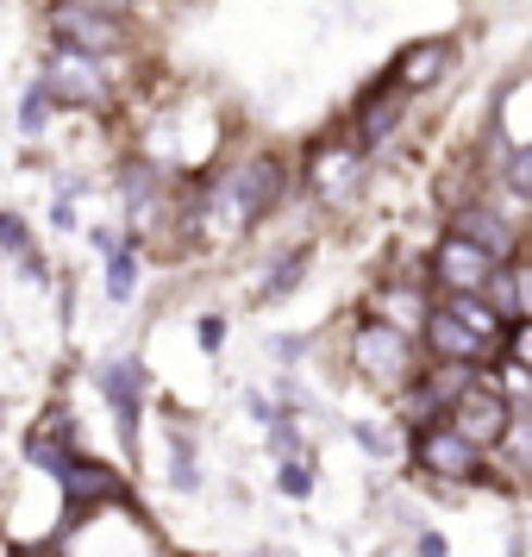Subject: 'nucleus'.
Wrapping results in <instances>:
<instances>
[{
    "label": "nucleus",
    "instance_id": "1",
    "mask_svg": "<svg viewBox=\"0 0 532 557\" xmlns=\"http://www.w3.org/2000/svg\"><path fill=\"white\" fill-rule=\"evenodd\" d=\"M282 195H288V170H282L276 157H251V163L226 170V176L207 188L201 220H207L213 238H238V232L257 226L263 213H276Z\"/></svg>",
    "mask_w": 532,
    "mask_h": 557
},
{
    "label": "nucleus",
    "instance_id": "2",
    "mask_svg": "<svg viewBox=\"0 0 532 557\" xmlns=\"http://www.w3.org/2000/svg\"><path fill=\"white\" fill-rule=\"evenodd\" d=\"M502 332H507V320L482 301V295H445V301L426 313L432 351L445 357V363H457V370L495 351V338H502Z\"/></svg>",
    "mask_w": 532,
    "mask_h": 557
},
{
    "label": "nucleus",
    "instance_id": "3",
    "mask_svg": "<svg viewBox=\"0 0 532 557\" xmlns=\"http://www.w3.org/2000/svg\"><path fill=\"white\" fill-rule=\"evenodd\" d=\"M514 413H520V401H514L495 376H463V382H457V395L445 401V426H451L470 451L488 457L495 445H507Z\"/></svg>",
    "mask_w": 532,
    "mask_h": 557
},
{
    "label": "nucleus",
    "instance_id": "4",
    "mask_svg": "<svg viewBox=\"0 0 532 557\" xmlns=\"http://www.w3.org/2000/svg\"><path fill=\"white\" fill-rule=\"evenodd\" d=\"M351 370L370 388L382 395H407L413 382H420V351H413V338L401 326H388V320H363L351 338Z\"/></svg>",
    "mask_w": 532,
    "mask_h": 557
},
{
    "label": "nucleus",
    "instance_id": "5",
    "mask_svg": "<svg viewBox=\"0 0 532 557\" xmlns=\"http://www.w3.org/2000/svg\"><path fill=\"white\" fill-rule=\"evenodd\" d=\"M51 32H57V51H82V57H113L126 45V26L101 7H88V0H63L51 13Z\"/></svg>",
    "mask_w": 532,
    "mask_h": 557
},
{
    "label": "nucleus",
    "instance_id": "6",
    "mask_svg": "<svg viewBox=\"0 0 532 557\" xmlns=\"http://www.w3.org/2000/svg\"><path fill=\"white\" fill-rule=\"evenodd\" d=\"M45 101H63V107H107V63L101 57H82V51H57L45 63Z\"/></svg>",
    "mask_w": 532,
    "mask_h": 557
},
{
    "label": "nucleus",
    "instance_id": "7",
    "mask_svg": "<svg viewBox=\"0 0 532 557\" xmlns=\"http://www.w3.org/2000/svg\"><path fill=\"white\" fill-rule=\"evenodd\" d=\"M413 470L432 476V482H477L482 451H470L445 420H432V426H420V438H413Z\"/></svg>",
    "mask_w": 532,
    "mask_h": 557
},
{
    "label": "nucleus",
    "instance_id": "8",
    "mask_svg": "<svg viewBox=\"0 0 532 557\" xmlns=\"http://www.w3.org/2000/svg\"><path fill=\"white\" fill-rule=\"evenodd\" d=\"M63 507H70V520H88L95 507H107V502H126V476L120 470H107L101 457H70L63 463Z\"/></svg>",
    "mask_w": 532,
    "mask_h": 557
},
{
    "label": "nucleus",
    "instance_id": "9",
    "mask_svg": "<svg viewBox=\"0 0 532 557\" xmlns=\"http://www.w3.org/2000/svg\"><path fill=\"white\" fill-rule=\"evenodd\" d=\"M488 270H495V263H488L477 245H463L457 232H445V238H438V251H432V282H438L445 295H482Z\"/></svg>",
    "mask_w": 532,
    "mask_h": 557
},
{
    "label": "nucleus",
    "instance_id": "10",
    "mask_svg": "<svg viewBox=\"0 0 532 557\" xmlns=\"http://www.w3.org/2000/svg\"><path fill=\"white\" fill-rule=\"evenodd\" d=\"M101 395L113 401V413H120V438H126L132 451H138V401H145V363L138 357H113V363H101Z\"/></svg>",
    "mask_w": 532,
    "mask_h": 557
},
{
    "label": "nucleus",
    "instance_id": "11",
    "mask_svg": "<svg viewBox=\"0 0 532 557\" xmlns=\"http://www.w3.org/2000/svg\"><path fill=\"white\" fill-rule=\"evenodd\" d=\"M307 182H313V195H326V201H345L357 182H363V151H357L351 138H338V145H320L313 163H307Z\"/></svg>",
    "mask_w": 532,
    "mask_h": 557
},
{
    "label": "nucleus",
    "instance_id": "12",
    "mask_svg": "<svg viewBox=\"0 0 532 557\" xmlns=\"http://www.w3.org/2000/svg\"><path fill=\"white\" fill-rule=\"evenodd\" d=\"M76 457V426H70V413L63 407H51L38 426L26 432V463H38L45 476H63V463Z\"/></svg>",
    "mask_w": 532,
    "mask_h": 557
},
{
    "label": "nucleus",
    "instance_id": "13",
    "mask_svg": "<svg viewBox=\"0 0 532 557\" xmlns=\"http://www.w3.org/2000/svg\"><path fill=\"white\" fill-rule=\"evenodd\" d=\"M445 70H451V45H445V38H426V45H413V51L395 57V76L388 82H395L401 95H413V88H432Z\"/></svg>",
    "mask_w": 532,
    "mask_h": 557
},
{
    "label": "nucleus",
    "instance_id": "14",
    "mask_svg": "<svg viewBox=\"0 0 532 557\" xmlns=\"http://www.w3.org/2000/svg\"><path fill=\"white\" fill-rule=\"evenodd\" d=\"M451 232L463 238V245H477L488 263H507V257H514V226H502V220H495V213H482V207H463Z\"/></svg>",
    "mask_w": 532,
    "mask_h": 557
},
{
    "label": "nucleus",
    "instance_id": "15",
    "mask_svg": "<svg viewBox=\"0 0 532 557\" xmlns=\"http://www.w3.org/2000/svg\"><path fill=\"white\" fill-rule=\"evenodd\" d=\"M401 88H395V82H388V88H370V95H363V113H357V151H363V145H376V138H388V132H395V120H401Z\"/></svg>",
    "mask_w": 532,
    "mask_h": 557
},
{
    "label": "nucleus",
    "instance_id": "16",
    "mask_svg": "<svg viewBox=\"0 0 532 557\" xmlns=\"http://www.w3.org/2000/svg\"><path fill=\"white\" fill-rule=\"evenodd\" d=\"M170 482H176L182 495H195L201 488V457H195V432L182 426H170Z\"/></svg>",
    "mask_w": 532,
    "mask_h": 557
},
{
    "label": "nucleus",
    "instance_id": "17",
    "mask_svg": "<svg viewBox=\"0 0 532 557\" xmlns=\"http://www.w3.org/2000/svg\"><path fill=\"white\" fill-rule=\"evenodd\" d=\"M101 245H107V295L113 301H132V288H138V251L113 245V238H101Z\"/></svg>",
    "mask_w": 532,
    "mask_h": 557
},
{
    "label": "nucleus",
    "instance_id": "18",
    "mask_svg": "<svg viewBox=\"0 0 532 557\" xmlns=\"http://www.w3.org/2000/svg\"><path fill=\"white\" fill-rule=\"evenodd\" d=\"M276 488L288 495V502L313 495V451H288V457H276Z\"/></svg>",
    "mask_w": 532,
    "mask_h": 557
},
{
    "label": "nucleus",
    "instance_id": "19",
    "mask_svg": "<svg viewBox=\"0 0 532 557\" xmlns=\"http://www.w3.org/2000/svg\"><path fill=\"white\" fill-rule=\"evenodd\" d=\"M0 251H13V257H20V263H26V276H45V257H38V245L26 238L20 213H0Z\"/></svg>",
    "mask_w": 532,
    "mask_h": 557
},
{
    "label": "nucleus",
    "instance_id": "20",
    "mask_svg": "<svg viewBox=\"0 0 532 557\" xmlns=\"http://www.w3.org/2000/svg\"><path fill=\"white\" fill-rule=\"evenodd\" d=\"M301 270H307V251H288V257L276 263V276L263 282V295H270V301H276V295H288V288L301 282Z\"/></svg>",
    "mask_w": 532,
    "mask_h": 557
},
{
    "label": "nucleus",
    "instance_id": "21",
    "mask_svg": "<svg viewBox=\"0 0 532 557\" xmlns=\"http://www.w3.org/2000/svg\"><path fill=\"white\" fill-rule=\"evenodd\" d=\"M45 113H51L45 88H26V101H20V126H26V132H45Z\"/></svg>",
    "mask_w": 532,
    "mask_h": 557
},
{
    "label": "nucleus",
    "instance_id": "22",
    "mask_svg": "<svg viewBox=\"0 0 532 557\" xmlns=\"http://www.w3.org/2000/svg\"><path fill=\"white\" fill-rule=\"evenodd\" d=\"M220 338H226V320H220V313H207V320H201V345H207V351H220Z\"/></svg>",
    "mask_w": 532,
    "mask_h": 557
},
{
    "label": "nucleus",
    "instance_id": "23",
    "mask_svg": "<svg viewBox=\"0 0 532 557\" xmlns=\"http://www.w3.org/2000/svg\"><path fill=\"white\" fill-rule=\"evenodd\" d=\"M413 552H420V557H445V539H438V532H420V539H413Z\"/></svg>",
    "mask_w": 532,
    "mask_h": 557
},
{
    "label": "nucleus",
    "instance_id": "24",
    "mask_svg": "<svg viewBox=\"0 0 532 557\" xmlns=\"http://www.w3.org/2000/svg\"><path fill=\"white\" fill-rule=\"evenodd\" d=\"M88 7H101V13H113V20H120V13H126L132 0H88Z\"/></svg>",
    "mask_w": 532,
    "mask_h": 557
},
{
    "label": "nucleus",
    "instance_id": "25",
    "mask_svg": "<svg viewBox=\"0 0 532 557\" xmlns=\"http://www.w3.org/2000/svg\"><path fill=\"white\" fill-rule=\"evenodd\" d=\"M13 557H57V545H32V552H13Z\"/></svg>",
    "mask_w": 532,
    "mask_h": 557
},
{
    "label": "nucleus",
    "instance_id": "26",
    "mask_svg": "<svg viewBox=\"0 0 532 557\" xmlns=\"http://www.w3.org/2000/svg\"><path fill=\"white\" fill-rule=\"evenodd\" d=\"M257 557H276V552H257Z\"/></svg>",
    "mask_w": 532,
    "mask_h": 557
}]
</instances>
